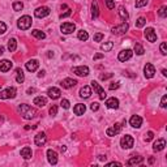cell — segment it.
Masks as SVG:
<instances>
[{
    "label": "cell",
    "instance_id": "3",
    "mask_svg": "<svg viewBox=\"0 0 167 167\" xmlns=\"http://www.w3.org/2000/svg\"><path fill=\"white\" fill-rule=\"evenodd\" d=\"M128 29H129L128 22H123L119 26H114L112 29H111V31H112L114 34H116V35H121V34H125L127 31H128Z\"/></svg>",
    "mask_w": 167,
    "mask_h": 167
},
{
    "label": "cell",
    "instance_id": "22",
    "mask_svg": "<svg viewBox=\"0 0 167 167\" xmlns=\"http://www.w3.org/2000/svg\"><path fill=\"white\" fill-rule=\"evenodd\" d=\"M76 84H77V81L73 80V78H65V80L61 81V86L64 87V89H71V87H73Z\"/></svg>",
    "mask_w": 167,
    "mask_h": 167
},
{
    "label": "cell",
    "instance_id": "19",
    "mask_svg": "<svg viewBox=\"0 0 167 167\" xmlns=\"http://www.w3.org/2000/svg\"><path fill=\"white\" fill-rule=\"evenodd\" d=\"M12 67H13V63L11 60L4 59V60L0 61V71H2V72H8V71H11Z\"/></svg>",
    "mask_w": 167,
    "mask_h": 167
},
{
    "label": "cell",
    "instance_id": "20",
    "mask_svg": "<svg viewBox=\"0 0 167 167\" xmlns=\"http://www.w3.org/2000/svg\"><path fill=\"white\" fill-rule=\"evenodd\" d=\"M38 67H39V63H38V60H35V59H31V60L26 63V69L29 71V72H35V71L38 69Z\"/></svg>",
    "mask_w": 167,
    "mask_h": 167
},
{
    "label": "cell",
    "instance_id": "16",
    "mask_svg": "<svg viewBox=\"0 0 167 167\" xmlns=\"http://www.w3.org/2000/svg\"><path fill=\"white\" fill-rule=\"evenodd\" d=\"M47 159H49L51 165H56L58 163V153L52 149L47 150Z\"/></svg>",
    "mask_w": 167,
    "mask_h": 167
},
{
    "label": "cell",
    "instance_id": "27",
    "mask_svg": "<svg viewBox=\"0 0 167 167\" xmlns=\"http://www.w3.org/2000/svg\"><path fill=\"white\" fill-rule=\"evenodd\" d=\"M98 14H99L98 3H97V2H93V3H91V17H93V18H97Z\"/></svg>",
    "mask_w": 167,
    "mask_h": 167
},
{
    "label": "cell",
    "instance_id": "23",
    "mask_svg": "<svg viewBox=\"0 0 167 167\" xmlns=\"http://www.w3.org/2000/svg\"><path fill=\"white\" fill-rule=\"evenodd\" d=\"M142 161H144V157H141V156H132V157L129 158V161H128V165L129 166L140 165V163H142Z\"/></svg>",
    "mask_w": 167,
    "mask_h": 167
},
{
    "label": "cell",
    "instance_id": "30",
    "mask_svg": "<svg viewBox=\"0 0 167 167\" xmlns=\"http://www.w3.org/2000/svg\"><path fill=\"white\" fill-rule=\"evenodd\" d=\"M17 49V41H16L14 38H11L9 41H8V50L11 51V52H13Z\"/></svg>",
    "mask_w": 167,
    "mask_h": 167
},
{
    "label": "cell",
    "instance_id": "10",
    "mask_svg": "<svg viewBox=\"0 0 167 167\" xmlns=\"http://www.w3.org/2000/svg\"><path fill=\"white\" fill-rule=\"evenodd\" d=\"M132 55H133L132 50L127 49V50H123V51H120V52H119L118 59H119L120 61H127V60H129V59L132 58Z\"/></svg>",
    "mask_w": 167,
    "mask_h": 167
},
{
    "label": "cell",
    "instance_id": "38",
    "mask_svg": "<svg viewBox=\"0 0 167 167\" xmlns=\"http://www.w3.org/2000/svg\"><path fill=\"white\" fill-rule=\"evenodd\" d=\"M60 106L63 107V109L68 110L69 107H71V103H69V101H68V99H63V101L60 102Z\"/></svg>",
    "mask_w": 167,
    "mask_h": 167
},
{
    "label": "cell",
    "instance_id": "37",
    "mask_svg": "<svg viewBox=\"0 0 167 167\" xmlns=\"http://www.w3.org/2000/svg\"><path fill=\"white\" fill-rule=\"evenodd\" d=\"M22 8H24V4H22L21 2H14V3H13V11L18 12V11H21Z\"/></svg>",
    "mask_w": 167,
    "mask_h": 167
},
{
    "label": "cell",
    "instance_id": "52",
    "mask_svg": "<svg viewBox=\"0 0 167 167\" xmlns=\"http://www.w3.org/2000/svg\"><path fill=\"white\" fill-rule=\"evenodd\" d=\"M109 166H119L120 167L121 163H119V162H111V163H109Z\"/></svg>",
    "mask_w": 167,
    "mask_h": 167
},
{
    "label": "cell",
    "instance_id": "32",
    "mask_svg": "<svg viewBox=\"0 0 167 167\" xmlns=\"http://www.w3.org/2000/svg\"><path fill=\"white\" fill-rule=\"evenodd\" d=\"M119 16H120V18L121 20H124V21H127L129 17V14H128V12H127V9L124 7H120L119 8Z\"/></svg>",
    "mask_w": 167,
    "mask_h": 167
},
{
    "label": "cell",
    "instance_id": "42",
    "mask_svg": "<svg viewBox=\"0 0 167 167\" xmlns=\"http://www.w3.org/2000/svg\"><path fill=\"white\" fill-rule=\"evenodd\" d=\"M103 38H105V35H103L102 33H97L94 35V42H101Z\"/></svg>",
    "mask_w": 167,
    "mask_h": 167
},
{
    "label": "cell",
    "instance_id": "57",
    "mask_svg": "<svg viewBox=\"0 0 167 167\" xmlns=\"http://www.w3.org/2000/svg\"><path fill=\"white\" fill-rule=\"evenodd\" d=\"M2 54H4V47L0 46V55H2Z\"/></svg>",
    "mask_w": 167,
    "mask_h": 167
},
{
    "label": "cell",
    "instance_id": "50",
    "mask_svg": "<svg viewBox=\"0 0 167 167\" xmlns=\"http://www.w3.org/2000/svg\"><path fill=\"white\" fill-rule=\"evenodd\" d=\"M120 86L119 85V82H114V84H111L110 85V90H114V89H118V87Z\"/></svg>",
    "mask_w": 167,
    "mask_h": 167
},
{
    "label": "cell",
    "instance_id": "11",
    "mask_svg": "<svg viewBox=\"0 0 167 167\" xmlns=\"http://www.w3.org/2000/svg\"><path fill=\"white\" fill-rule=\"evenodd\" d=\"M46 141H47V136H46V133H43V132H39L35 134V137H34V142H35V145L37 146H43L46 144Z\"/></svg>",
    "mask_w": 167,
    "mask_h": 167
},
{
    "label": "cell",
    "instance_id": "46",
    "mask_svg": "<svg viewBox=\"0 0 167 167\" xmlns=\"http://www.w3.org/2000/svg\"><path fill=\"white\" fill-rule=\"evenodd\" d=\"M5 31H7V25H5V24H4V22H2V21H0V35H2V34H4V33H5Z\"/></svg>",
    "mask_w": 167,
    "mask_h": 167
},
{
    "label": "cell",
    "instance_id": "45",
    "mask_svg": "<svg viewBox=\"0 0 167 167\" xmlns=\"http://www.w3.org/2000/svg\"><path fill=\"white\" fill-rule=\"evenodd\" d=\"M106 5L109 9H114L115 8V3H114V0H106Z\"/></svg>",
    "mask_w": 167,
    "mask_h": 167
},
{
    "label": "cell",
    "instance_id": "56",
    "mask_svg": "<svg viewBox=\"0 0 167 167\" xmlns=\"http://www.w3.org/2000/svg\"><path fill=\"white\" fill-rule=\"evenodd\" d=\"M99 159H101V161H106V156H99Z\"/></svg>",
    "mask_w": 167,
    "mask_h": 167
},
{
    "label": "cell",
    "instance_id": "39",
    "mask_svg": "<svg viewBox=\"0 0 167 167\" xmlns=\"http://www.w3.org/2000/svg\"><path fill=\"white\" fill-rule=\"evenodd\" d=\"M148 4V0H136V8H142Z\"/></svg>",
    "mask_w": 167,
    "mask_h": 167
},
{
    "label": "cell",
    "instance_id": "29",
    "mask_svg": "<svg viewBox=\"0 0 167 167\" xmlns=\"http://www.w3.org/2000/svg\"><path fill=\"white\" fill-rule=\"evenodd\" d=\"M31 35H33V37H35L37 39H45V38H46V34L43 33V31L38 30V29L31 30Z\"/></svg>",
    "mask_w": 167,
    "mask_h": 167
},
{
    "label": "cell",
    "instance_id": "47",
    "mask_svg": "<svg viewBox=\"0 0 167 167\" xmlns=\"http://www.w3.org/2000/svg\"><path fill=\"white\" fill-rule=\"evenodd\" d=\"M167 106V95H163V97H162V99H161V107H165Z\"/></svg>",
    "mask_w": 167,
    "mask_h": 167
},
{
    "label": "cell",
    "instance_id": "25",
    "mask_svg": "<svg viewBox=\"0 0 167 167\" xmlns=\"http://www.w3.org/2000/svg\"><path fill=\"white\" fill-rule=\"evenodd\" d=\"M91 95V89L90 86H82L80 89V97L81 98H89Z\"/></svg>",
    "mask_w": 167,
    "mask_h": 167
},
{
    "label": "cell",
    "instance_id": "17",
    "mask_svg": "<svg viewBox=\"0 0 167 167\" xmlns=\"http://www.w3.org/2000/svg\"><path fill=\"white\" fill-rule=\"evenodd\" d=\"M166 146V141L165 138H158V140L153 144V150L154 152H161V150H163Z\"/></svg>",
    "mask_w": 167,
    "mask_h": 167
},
{
    "label": "cell",
    "instance_id": "12",
    "mask_svg": "<svg viewBox=\"0 0 167 167\" xmlns=\"http://www.w3.org/2000/svg\"><path fill=\"white\" fill-rule=\"evenodd\" d=\"M144 74H145L146 78H153L154 74H156V68H154V65L148 63V64L144 67Z\"/></svg>",
    "mask_w": 167,
    "mask_h": 167
},
{
    "label": "cell",
    "instance_id": "54",
    "mask_svg": "<svg viewBox=\"0 0 167 167\" xmlns=\"http://www.w3.org/2000/svg\"><path fill=\"white\" fill-rule=\"evenodd\" d=\"M45 76V71H41V72L38 73V77H43Z\"/></svg>",
    "mask_w": 167,
    "mask_h": 167
},
{
    "label": "cell",
    "instance_id": "60",
    "mask_svg": "<svg viewBox=\"0 0 167 167\" xmlns=\"http://www.w3.org/2000/svg\"><path fill=\"white\" fill-rule=\"evenodd\" d=\"M65 149H67L65 146H60V150H61V152H65Z\"/></svg>",
    "mask_w": 167,
    "mask_h": 167
},
{
    "label": "cell",
    "instance_id": "43",
    "mask_svg": "<svg viewBox=\"0 0 167 167\" xmlns=\"http://www.w3.org/2000/svg\"><path fill=\"white\" fill-rule=\"evenodd\" d=\"M58 114V106L56 105H52V107L50 109V115L51 116H55Z\"/></svg>",
    "mask_w": 167,
    "mask_h": 167
},
{
    "label": "cell",
    "instance_id": "40",
    "mask_svg": "<svg viewBox=\"0 0 167 167\" xmlns=\"http://www.w3.org/2000/svg\"><path fill=\"white\" fill-rule=\"evenodd\" d=\"M145 24H146V20L144 17H140V18L137 20V22H136V26L137 27H142V26L145 25Z\"/></svg>",
    "mask_w": 167,
    "mask_h": 167
},
{
    "label": "cell",
    "instance_id": "49",
    "mask_svg": "<svg viewBox=\"0 0 167 167\" xmlns=\"http://www.w3.org/2000/svg\"><path fill=\"white\" fill-rule=\"evenodd\" d=\"M90 109H91V111H97L99 109V103L98 102H93V103H91V106H90Z\"/></svg>",
    "mask_w": 167,
    "mask_h": 167
},
{
    "label": "cell",
    "instance_id": "48",
    "mask_svg": "<svg viewBox=\"0 0 167 167\" xmlns=\"http://www.w3.org/2000/svg\"><path fill=\"white\" fill-rule=\"evenodd\" d=\"M71 13H72V11H71L69 8H68V9H67V11L64 12V13H61V14H60V18H65V17H68V16H71Z\"/></svg>",
    "mask_w": 167,
    "mask_h": 167
},
{
    "label": "cell",
    "instance_id": "44",
    "mask_svg": "<svg viewBox=\"0 0 167 167\" xmlns=\"http://www.w3.org/2000/svg\"><path fill=\"white\" fill-rule=\"evenodd\" d=\"M153 138H154V133L152 132V131H150V132H148V133H146V136H145V141H146V142L152 141Z\"/></svg>",
    "mask_w": 167,
    "mask_h": 167
},
{
    "label": "cell",
    "instance_id": "36",
    "mask_svg": "<svg viewBox=\"0 0 167 167\" xmlns=\"http://www.w3.org/2000/svg\"><path fill=\"white\" fill-rule=\"evenodd\" d=\"M158 14H159L162 18H165L166 16H167V7L166 5H162L159 8V11H158Z\"/></svg>",
    "mask_w": 167,
    "mask_h": 167
},
{
    "label": "cell",
    "instance_id": "53",
    "mask_svg": "<svg viewBox=\"0 0 167 167\" xmlns=\"http://www.w3.org/2000/svg\"><path fill=\"white\" fill-rule=\"evenodd\" d=\"M111 76H112V74H111V73H110V74H107V76H102L101 78H102V80H107V78H110Z\"/></svg>",
    "mask_w": 167,
    "mask_h": 167
},
{
    "label": "cell",
    "instance_id": "9",
    "mask_svg": "<svg viewBox=\"0 0 167 167\" xmlns=\"http://www.w3.org/2000/svg\"><path fill=\"white\" fill-rule=\"evenodd\" d=\"M90 84H91V87H93V89H94V90L98 93V95H99V99H106L107 94H106V91L102 89V86L99 85V84H98L97 81H91Z\"/></svg>",
    "mask_w": 167,
    "mask_h": 167
},
{
    "label": "cell",
    "instance_id": "5",
    "mask_svg": "<svg viewBox=\"0 0 167 167\" xmlns=\"http://www.w3.org/2000/svg\"><path fill=\"white\" fill-rule=\"evenodd\" d=\"M14 97H16L14 87H8V89L0 91V99H8V98H14Z\"/></svg>",
    "mask_w": 167,
    "mask_h": 167
},
{
    "label": "cell",
    "instance_id": "7",
    "mask_svg": "<svg viewBox=\"0 0 167 167\" xmlns=\"http://www.w3.org/2000/svg\"><path fill=\"white\" fill-rule=\"evenodd\" d=\"M60 30H61L63 34H71L76 30V25L72 24V22H64V24H61Z\"/></svg>",
    "mask_w": 167,
    "mask_h": 167
},
{
    "label": "cell",
    "instance_id": "34",
    "mask_svg": "<svg viewBox=\"0 0 167 167\" xmlns=\"http://www.w3.org/2000/svg\"><path fill=\"white\" fill-rule=\"evenodd\" d=\"M78 39H80V41H87V38H89V34H87V31H85V30H80L78 31Z\"/></svg>",
    "mask_w": 167,
    "mask_h": 167
},
{
    "label": "cell",
    "instance_id": "28",
    "mask_svg": "<svg viewBox=\"0 0 167 167\" xmlns=\"http://www.w3.org/2000/svg\"><path fill=\"white\" fill-rule=\"evenodd\" d=\"M34 105H37L38 107H43L47 105V99L45 97H37L34 98Z\"/></svg>",
    "mask_w": 167,
    "mask_h": 167
},
{
    "label": "cell",
    "instance_id": "2",
    "mask_svg": "<svg viewBox=\"0 0 167 167\" xmlns=\"http://www.w3.org/2000/svg\"><path fill=\"white\" fill-rule=\"evenodd\" d=\"M31 22H33V20H31L30 16H22L21 18H18L17 26H18V29H21V30H27L31 26Z\"/></svg>",
    "mask_w": 167,
    "mask_h": 167
},
{
    "label": "cell",
    "instance_id": "15",
    "mask_svg": "<svg viewBox=\"0 0 167 167\" xmlns=\"http://www.w3.org/2000/svg\"><path fill=\"white\" fill-rule=\"evenodd\" d=\"M129 124L132 125L133 128H140L142 125V118L138 116V115H133V116L129 119Z\"/></svg>",
    "mask_w": 167,
    "mask_h": 167
},
{
    "label": "cell",
    "instance_id": "26",
    "mask_svg": "<svg viewBox=\"0 0 167 167\" xmlns=\"http://www.w3.org/2000/svg\"><path fill=\"white\" fill-rule=\"evenodd\" d=\"M85 111H86V107H85V105H82V103H77V105L73 107V112L76 115H84Z\"/></svg>",
    "mask_w": 167,
    "mask_h": 167
},
{
    "label": "cell",
    "instance_id": "18",
    "mask_svg": "<svg viewBox=\"0 0 167 167\" xmlns=\"http://www.w3.org/2000/svg\"><path fill=\"white\" fill-rule=\"evenodd\" d=\"M47 94H49V97L51 99H58V98H60V94H61V91L60 89H58V87H50L49 90H47Z\"/></svg>",
    "mask_w": 167,
    "mask_h": 167
},
{
    "label": "cell",
    "instance_id": "41",
    "mask_svg": "<svg viewBox=\"0 0 167 167\" xmlns=\"http://www.w3.org/2000/svg\"><path fill=\"white\" fill-rule=\"evenodd\" d=\"M159 49H161V52H162V54H163V55H167V45H166V42H162V43H161Z\"/></svg>",
    "mask_w": 167,
    "mask_h": 167
},
{
    "label": "cell",
    "instance_id": "6",
    "mask_svg": "<svg viewBox=\"0 0 167 167\" xmlns=\"http://www.w3.org/2000/svg\"><path fill=\"white\" fill-rule=\"evenodd\" d=\"M50 8L49 7H39L35 9L34 12V16L35 17H38V18H43V17H47V16L50 14Z\"/></svg>",
    "mask_w": 167,
    "mask_h": 167
},
{
    "label": "cell",
    "instance_id": "8",
    "mask_svg": "<svg viewBox=\"0 0 167 167\" xmlns=\"http://www.w3.org/2000/svg\"><path fill=\"white\" fill-rule=\"evenodd\" d=\"M73 73H76L77 76L80 77H86L87 74H89V68H87L86 65H78V67H74L72 69Z\"/></svg>",
    "mask_w": 167,
    "mask_h": 167
},
{
    "label": "cell",
    "instance_id": "1",
    "mask_svg": "<svg viewBox=\"0 0 167 167\" xmlns=\"http://www.w3.org/2000/svg\"><path fill=\"white\" fill-rule=\"evenodd\" d=\"M18 112L21 114V116L24 118V119H33V118H35V115H37V111H35V109H33L31 106H29V105H20L18 106Z\"/></svg>",
    "mask_w": 167,
    "mask_h": 167
},
{
    "label": "cell",
    "instance_id": "13",
    "mask_svg": "<svg viewBox=\"0 0 167 167\" xmlns=\"http://www.w3.org/2000/svg\"><path fill=\"white\" fill-rule=\"evenodd\" d=\"M145 38L148 39L149 42H156L157 41V34H156V31H154L153 27H146V30H145Z\"/></svg>",
    "mask_w": 167,
    "mask_h": 167
},
{
    "label": "cell",
    "instance_id": "14",
    "mask_svg": "<svg viewBox=\"0 0 167 167\" xmlns=\"http://www.w3.org/2000/svg\"><path fill=\"white\" fill-rule=\"evenodd\" d=\"M120 131H121V124L120 123H116L114 127H110L106 131V133H107V136H116V134L120 133Z\"/></svg>",
    "mask_w": 167,
    "mask_h": 167
},
{
    "label": "cell",
    "instance_id": "58",
    "mask_svg": "<svg viewBox=\"0 0 167 167\" xmlns=\"http://www.w3.org/2000/svg\"><path fill=\"white\" fill-rule=\"evenodd\" d=\"M162 74H163V76H167V71L166 69H162Z\"/></svg>",
    "mask_w": 167,
    "mask_h": 167
},
{
    "label": "cell",
    "instance_id": "35",
    "mask_svg": "<svg viewBox=\"0 0 167 167\" xmlns=\"http://www.w3.org/2000/svg\"><path fill=\"white\" fill-rule=\"evenodd\" d=\"M134 52H136L137 55H144V52H145V50H144V47H142L141 45H134Z\"/></svg>",
    "mask_w": 167,
    "mask_h": 167
},
{
    "label": "cell",
    "instance_id": "31",
    "mask_svg": "<svg viewBox=\"0 0 167 167\" xmlns=\"http://www.w3.org/2000/svg\"><path fill=\"white\" fill-rule=\"evenodd\" d=\"M16 73H17V76H16V81H17L18 84H22L24 80H25V76H24V72L21 68H17L16 69Z\"/></svg>",
    "mask_w": 167,
    "mask_h": 167
},
{
    "label": "cell",
    "instance_id": "21",
    "mask_svg": "<svg viewBox=\"0 0 167 167\" xmlns=\"http://www.w3.org/2000/svg\"><path fill=\"white\" fill-rule=\"evenodd\" d=\"M106 106L109 107V109H112V110H116L118 107H119V101L115 97L112 98H109V99H106Z\"/></svg>",
    "mask_w": 167,
    "mask_h": 167
},
{
    "label": "cell",
    "instance_id": "51",
    "mask_svg": "<svg viewBox=\"0 0 167 167\" xmlns=\"http://www.w3.org/2000/svg\"><path fill=\"white\" fill-rule=\"evenodd\" d=\"M103 56H105L103 54H95L94 55V60H99V59H102Z\"/></svg>",
    "mask_w": 167,
    "mask_h": 167
},
{
    "label": "cell",
    "instance_id": "24",
    "mask_svg": "<svg viewBox=\"0 0 167 167\" xmlns=\"http://www.w3.org/2000/svg\"><path fill=\"white\" fill-rule=\"evenodd\" d=\"M21 157L24 158V159H30L31 156H33V152H31V149L29 148V146H25L24 149H21Z\"/></svg>",
    "mask_w": 167,
    "mask_h": 167
},
{
    "label": "cell",
    "instance_id": "59",
    "mask_svg": "<svg viewBox=\"0 0 167 167\" xmlns=\"http://www.w3.org/2000/svg\"><path fill=\"white\" fill-rule=\"evenodd\" d=\"M149 163H154V158H149Z\"/></svg>",
    "mask_w": 167,
    "mask_h": 167
},
{
    "label": "cell",
    "instance_id": "55",
    "mask_svg": "<svg viewBox=\"0 0 167 167\" xmlns=\"http://www.w3.org/2000/svg\"><path fill=\"white\" fill-rule=\"evenodd\" d=\"M35 91V89H33V87H31V89H27V94H31V93H34Z\"/></svg>",
    "mask_w": 167,
    "mask_h": 167
},
{
    "label": "cell",
    "instance_id": "4",
    "mask_svg": "<svg viewBox=\"0 0 167 167\" xmlns=\"http://www.w3.org/2000/svg\"><path fill=\"white\" fill-rule=\"evenodd\" d=\"M133 144H134V140H133L132 136H129V134L121 137V140H120V145H121L123 149H131L133 146Z\"/></svg>",
    "mask_w": 167,
    "mask_h": 167
},
{
    "label": "cell",
    "instance_id": "33",
    "mask_svg": "<svg viewBox=\"0 0 167 167\" xmlns=\"http://www.w3.org/2000/svg\"><path fill=\"white\" fill-rule=\"evenodd\" d=\"M112 47H114V43L112 42H106V43H102V45H101V50L106 52V51H110Z\"/></svg>",
    "mask_w": 167,
    "mask_h": 167
}]
</instances>
